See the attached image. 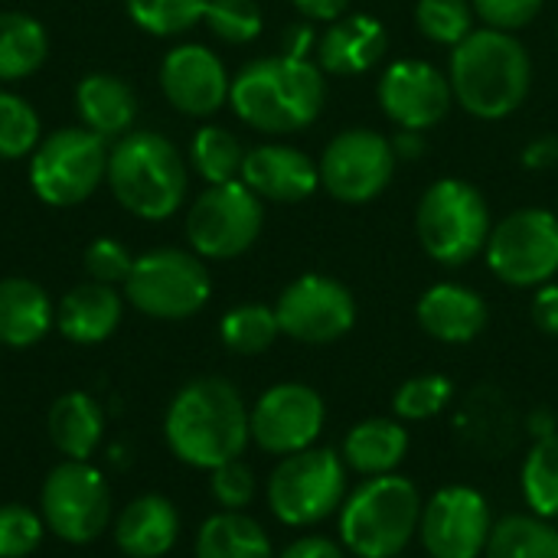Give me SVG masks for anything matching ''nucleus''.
Instances as JSON below:
<instances>
[{
    "label": "nucleus",
    "instance_id": "nucleus-30",
    "mask_svg": "<svg viewBox=\"0 0 558 558\" xmlns=\"http://www.w3.org/2000/svg\"><path fill=\"white\" fill-rule=\"evenodd\" d=\"M484 558H558V530L536 513H513L494 523Z\"/></svg>",
    "mask_w": 558,
    "mask_h": 558
},
{
    "label": "nucleus",
    "instance_id": "nucleus-43",
    "mask_svg": "<svg viewBox=\"0 0 558 558\" xmlns=\"http://www.w3.org/2000/svg\"><path fill=\"white\" fill-rule=\"evenodd\" d=\"M520 163L526 170H556L558 167V134H539L533 137L523 154H520Z\"/></svg>",
    "mask_w": 558,
    "mask_h": 558
},
{
    "label": "nucleus",
    "instance_id": "nucleus-40",
    "mask_svg": "<svg viewBox=\"0 0 558 558\" xmlns=\"http://www.w3.org/2000/svg\"><path fill=\"white\" fill-rule=\"evenodd\" d=\"M209 474H213V481H209L213 500L222 510H245L255 500V474L242 458L226 461V464L213 468Z\"/></svg>",
    "mask_w": 558,
    "mask_h": 558
},
{
    "label": "nucleus",
    "instance_id": "nucleus-50",
    "mask_svg": "<svg viewBox=\"0 0 558 558\" xmlns=\"http://www.w3.org/2000/svg\"><path fill=\"white\" fill-rule=\"evenodd\" d=\"M556 33H558V26H556Z\"/></svg>",
    "mask_w": 558,
    "mask_h": 558
},
{
    "label": "nucleus",
    "instance_id": "nucleus-2",
    "mask_svg": "<svg viewBox=\"0 0 558 558\" xmlns=\"http://www.w3.org/2000/svg\"><path fill=\"white\" fill-rule=\"evenodd\" d=\"M448 82L468 114L504 121L530 98L533 59L513 33L481 26L451 49Z\"/></svg>",
    "mask_w": 558,
    "mask_h": 558
},
{
    "label": "nucleus",
    "instance_id": "nucleus-38",
    "mask_svg": "<svg viewBox=\"0 0 558 558\" xmlns=\"http://www.w3.org/2000/svg\"><path fill=\"white\" fill-rule=\"evenodd\" d=\"M203 20L222 43H232V46H245L258 39L265 26L262 7L255 0H209Z\"/></svg>",
    "mask_w": 558,
    "mask_h": 558
},
{
    "label": "nucleus",
    "instance_id": "nucleus-49",
    "mask_svg": "<svg viewBox=\"0 0 558 558\" xmlns=\"http://www.w3.org/2000/svg\"><path fill=\"white\" fill-rule=\"evenodd\" d=\"M526 432L533 435V441H539V438H549V435H556L558 432V422L556 415L549 412V409H536L530 418H526Z\"/></svg>",
    "mask_w": 558,
    "mask_h": 558
},
{
    "label": "nucleus",
    "instance_id": "nucleus-3",
    "mask_svg": "<svg viewBox=\"0 0 558 558\" xmlns=\"http://www.w3.org/2000/svg\"><path fill=\"white\" fill-rule=\"evenodd\" d=\"M324 69L298 56H271L248 62L229 88L232 111L262 134H294L324 111Z\"/></svg>",
    "mask_w": 558,
    "mask_h": 558
},
{
    "label": "nucleus",
    "instance_id": "nucleus-48",
    "mask_svg": "<svg viewBox=\"0 0 558 558\" xmlns=\"http://www.w3.org/2000/svg\"><path fill=\"white\" fill-rule=\"evenodd\" d=\"M392 150H396L399 160H418V157L425 154V137H422V131H399V134L392 137Z\"/></svg>",
    "mask_w": 558,
    "mask_h": 558
},
{
    "label": "nucleus",
    "instance_id": "nucleus-36",
    "mask_svg": "<svg viewBox=\"0 0 558 558\" xmlns=\"http://www.w3.org/2000/svg\"><path fill=\"white\" fill-rule=\"evenodd\" d=\"M209 0H128L131 20L154 36H177L206 16Z\"/></svg>",
    "mask_w": 558,
    "mask_h": 558
},
{
    "label": "nucleus",
    "instance_id": "nucleus-28",
    "mask_svg": "<svg viewBox=\"0 0 558 558\" xmlns=\"http://www.w3.org/2000/svg\"><path fill=\"white\" fill-rule=\"evenodd\" d=\"M196 558H275V553L262 523L242 510H222L199 526Z\"/></svg>",
    "mask_w": 558,
    "mask_h": 558
},
{
    "label": "nucleus",
    "instance_id": "nucleus-31",
    "mask_svg": "<svg viewBox=\"0 0 558 558\" xmlns=\"http://www.w3.org/2000/svg\"><path fill=\"white\" fill-rule=\"evenodd\" d=\"M520 487L526 507L536 517L558 520V432L533 441L520 471Z\"/></svg>",
    "mask_w": 558,
    "mask_h": 558
},
{
    "label": "nucleus",
    "instance_id": "nucleus-10",
    "mask_svg": "<svg viewBox=\"0 0 558 558\" xmlns=\"http://www.w3.org/2000/svg\"><path fill=\"white\" fill-rule=\"evenodd\" d=\"M105 173V141L88 128H62L49 134L29 160V183L49 206H75L88 199Z\"/></svg>",
    "mask_w": 558,
    "mask_h": 558
},
{
    "label": "nucleus",
    "instance_id": "nucleus-15",
    "mask_svg": "<svg viewBox=\"0 0 558 558\" xmlns=\"http://www.w3.org/2000/svg\"><path fill=\"white\" fill-rule=\"evenodd\" d=\"M494 533L490 504L468 484L441 487L425 507L418 539L432 558H481Z\"/></svg>",
    "mask_w": 558,
    "mask_h": 558
},
{
    "label": "nucleus",
    "instance_id": "nucleus-27",
    "mask_svg": "<svg viewBox=\"0 0 558 558\" xmlns=\"http://www.w3.org/2000/svg\"><path fill=\"white\" fill-rule=\"evenodd\" d=\"M49 438L69 461H88L101 441L105 415L85 392H65L49 409Z\"/></svg>",
    "mask_w": 558,
    "mask_h": 558
},
{
    "label": "nucleus",
    "instance_id": "nucleus-8",
    "mask_svg": "<svg viewBox=\"0 0 558 558\" xmlns=\"http://www.w3.org/2000/svg\"><path fill=\"white\" fill-rule=\"evenodd\" d=\"M487 268L510 288H543L558 275V213L526 206L490 229Z\"/></svg>",
    "mask_w": 558,
    "mask_h": 558
},
{
    "label": "nucleus",
    "instance_id": "nucleus-45",
    "mask_svg": "<svg viewBox=\"0 0 558 558\" xmlns=\"http://www.w3.org/2000/svg\"><path fill=\"white\" fill-rule=\"evenodd\" d=\"M278 558H347V553L327 536H301Z\"/></svg>",
    "mask_w": 558,
    "mask_h": 558
},
{
    "label": "nucleus",
    "instance_id": "nucleus-25",
    "mask_svg": "<svg viewBox=\"0 0 558 558\" xmlns=\"http://www.w3.org/2000/svg\"><path fill=\"white\" fill-rule=\"evenodd\" d=\"M52 304L46 291L29 278L0 281V343L33 347L52 327Z\"/></svg>",
    "mask_w": 558,
    "mask_h": 558
},
{
    "label": "nucleus",
    "instance_id": "nucleus-16",
    "mask_svg": "<svg viewBox=\"0 0 558 558\" xmlns=\"http://www.w3.org/2000/svg\"><path fill=\"white\" fill-rule=\"evenodd\" d=\"M327 425V405L324 396L314 386L304 383H278L248 412L252 441L278 458L298 454L304 448H314Z\"/></svg>",
    "mask_w": 558,
    "mask_h": 558
},
{
    "label": "nucleus",
    "instance_id": "nucleus-33",
    "mask_svg": "<svg viewBox=\"0 0 558 558\" xmlns=\"http://www.w3.org/2000/svg\"><path fill=\"white\" fill-rule=\"evenodd\" d=\"M278 333H281V327H278L275 307H265V304H239L219 324V337H222L226 350H232L239 356L265 353L278 340Z\"/></svg>",
    "mask_w": 558,
    "mask_h": 558
},
{
    "label": "nucleus",
    "instance_id": "nucleus-29",
    "mask_svg": "<svg viewBox=\"0 0 558 558\" xmlns=\"http://www.w3.org/2000/svg\"><path fill=\"white\" fill-rule=\"evenodd\" d=\"M49 52L46 29L26 13H0V78L16 82L33 75Z\"/></svg>",
    "mask_w": 558,
    "mask_h": 558
},
{
    "label": "nucleus",
    "instance_id": "nucleus-41",
    "mask_svg": "<svg viewBox=\"0 0 558 558\" xmlns=\"http://www.w3.org/2000/svg\"><path fill=\"white\" fill-rule=\"evenodd\" d=\"M546 0H471L474 16L500 33H517L523 26H530Z\"/></svg>",
    "mask_w": 558,
    "mask_h": 558
},
{
    "label": "nucleus",
    "instance_id": "nucleus-34",
    "mask_svg": "<svg viewBox=\"0 0 558 558\" xmlns=\"http://www.w3.org/2000/svg\"><path fill=\"white\" fill-rule=\"evenodd\" d=\"M454 399V383L441 373H422L405 379L392 396V412L399 422H428L441 415Z\"/></svg>",
    "mask_w": 558,
    "mask_h": 558
},
{
    "label": "nucleus",
    "instance_id": "nucleus-47",
    "mask_svg": "<svg viewBox=\"0 0 558 558\" xmlns=\"http://www.w3.org/2000/svg\"><path fill=\"white\" fill-rule=\"evenodd\" d=\"M311 46H317V36L311 26H291L288 36H284V56H298V59H307Z\"/></svg>",
    "mask_w": 558,
    "mask_h": 558
},
{
    "label": "nucleus",
    "instance_id": "nucleus-37",
    "mask_svg": "<svg viewBox=\"0 0 558 558\" xmlns=\"http://www.w3.org/2000/svg\"><path fill=\"white\" fill-rule=\"evenodd\" d=\"M39 141V114L20 95L0 92V157H26Z\"/></svg>",
    "mask_w": 558,
    "mask_h": 558
},
{
    "label": "nucleus",
    "instance_id": "nucleus-21",
    "mask_svg": "<svg viewBox=\"0 0 558 558\" xmlns=\"http://www.w3.org/2000/svg\"><path fill=\"white\" fill-rule=\"evenodd\" d=\"M415 320L438 343L461 347V343L477 340L487 330L490 311H487V301L474 288L458 284V281H441L418 298Z\"/></svg>",
    "mask_w": 558,
    "mask_h": 558
},
{
    "label": "nucleus",
    "instance_id": "nucleus-4",
    "mask_svg": "<svg viewBox=\"0 0 558 558\" xmlns=\"http://www.w3.org/2000/svg\"><path fill=\"white\" fill-rule=\"evenodd\" d=\"M422 494L402 474L366 477L340 507V543L356 558H396L418 536Z\"/></svg>",
    "mask_w": 558,
    "mask_h": 558
},
{
    "label": "nucleus",
    "instance_id": "nucleus-1",
    "mask_svg": "<svg viewBox=\"0 0 558 558\" xmlns=\"http://www.w3.org/2000/svg\"><path fill=\"white\" fill-rule=\"evenodd\" d=\"M163 435L170 451L199 471H213L226 461L242 458L252 441L248 409L239 389L219 376H203L186 383L163 418Z\"/></svg>",
    "mask_w": 558,
    "mask_h": 558
},
{
    "label": "nucleus",
    "instance_id": "nucleus-35",
    "mask_svg": "<svg viewBox=\"0 0 558 558\" xmlns=\"http://www.w3.org/2000/svg\"><path fill=\"white\" fill-rule=\"evenodd\" d=\"M474 7L471 0H418L415 3V26L425 39L454 49L464 43L474 26Z\"/></svg>",
    "mask_w": 558,
    "mask_h": 558
},
{
    "label": "nucleus",
    "instance_id": "nucleus-32",
    "mask_svg": "<svg viewBox=\"0 0 558 558\" xmlns=\"http://www.w3.org/2000/svg\"><path fill=\"white\" fill-rule=\"evenodd\" d=\"M190 157H193L196 173L209 186L239 180L242 163H245V150H242L239 137L229 134L226 128H216V124H206V128L196 131V137L190 144Z\"/></svg>",
    "mask_w": 558,
    "mask_h": 558
},
{
    "label": "nucleus",
    "instance_id": "nucleus-24",
    "mask_svg": "<svg viewBox=\"0 0 558 558\" xmlns=\"http://www.w3.org/2000/svg\"><path fill=\"white\" fill-rule=\"evenodd\" d=\"M343 464L363 477L396 474L409 454V432L399 418H366L350 428L343 441Z\"/></svg>",
    "mask_w": 558,
    "mask_h": 558
},
{
    "label": "nucleus",
    "instance_id": "nucleus-23",
    "mask_svg": "<svg viewBox=\"0 0 558 558\" xmlns=\"http://www.w3.org/2000/svg\"><path fill=\"white\" fill-rule=\"evenodd\" d=\"M121 324V298L111 284L88 281L69 291L56 311V327L65 340L92 347L108 340Z\"/></svg>",
    "mask_w": 558,
    "mask_h": 558
},
{
    "label": "nucleus",
    "instance_id": "nucleus-19",
    "mask_svg": "<svg viewBox=\"0 0 558 558\" xmlns=\"http://www.w3.org/2000/svg\"><path fill=\"white\" fill-rule=\"evenodd\" d=\"M258 199L304 203L320 190V163L288 144H262L245 154L239 177Z\"/></svg>",
    "mask_w": 558,
    "mask_h": 558
},
{
    "label": "nucleus",
    "instance_id": "nucleus-9",
    "mask_svg": "<svg viewBox=\"0 0 558 558\" xmlns=\"http://www.w3.org/2000/svg\"><path fill=\"white\" fill-rule=\"evenodd\" d=\"M124 291L141 314L157 320H183L206 307L213 281L199 255L180 248H157L134 258Z\"/></svg>",
    "mask_w": 558,
    "mask_h": 558
},
{
    "label": "nucleus",
    "instance_id": "nucleus-39",
    "mask_svg": "<svg viewBox=\"0 0 558 558\" xmlns=\"http://www.w3.org/2000/svg\"><path fill=\"white\" fill-rule=\"evenodd\" d=\"M43 517H36L29 507H0V558H26L43 543Z\"/></svg>",
    "mask_w": 558,
    "mask_h": 558
},
{
    "label": "nucleus",
    "instance_id": "nucleus-22",
    "mask_svg": "<svg viewBox=\"0 0 558 558\" xmlns=\"http://www.w3.org/2000/svg\"><path fill=\"white\" fill-rule=\"evenodd\" d=\"M180 536V513L160 494H144L131 500L118 523L114 543L128 558H160L177 546Z\"/></svg>",
    "mask_w": 558,
    "mask_h": 558
},
{
    "label": "nucleus",
    "instance_id": "nucleus-14",
    "mask_svg": "<svg viewBox=\"0 0 558 558\" xmlns=\"http://www.w3.org/2000/svg\"><path fill=\"white\" fill-rule=\"evenodd\" d=\"M275 317L284 337L324 347L343 340L356 327V298L330 275H301L281 291Z\"/></svg>",
    "mask_w": 558,
    "mask_h": 558
},
{
    "label": "nucleus",
    "instance_id": "nucleus-12",
    "mask_svg": "<svg viewBox=\"0 0 558 558\" xmlns=\"http://www.w3.org/2000/svg\"><path fill=\"white\" fill-rule=\"evenodd\" d=\"M320 186L350 206L373 203L383 196L396 177V150L392 141L373 128H347L340 131L320 154Z\"/></svg>",
    "mask_w": 558,
    "mask_h": 558
},
{
    "label": "nucleus",
    "instance_id": "nucleus-42",
    "mask_svg": "<svg viewBox=\"0 0 558 558\" xmlns=\"http://www.w3.org/2000/svg\"><path fill=\"white\" fill-rule=\"evenodd\" d=\"M85 268L92 275V281H101V284H121L128 281L131 268H134V258L131 252L114 242V239H95L85 252Z\"/></svg>",
    "mask_w": 558,
    "mask_h": 558
},
{
    "label": "nucleus",
    "instance_id": "nucleus-13",
    "mask_svg": "<svg viewBox=\"0 0 558 558\" xmlns=\"http://www.w3.org/2000/svg\"><path fill=\"white\" fill-rule=\"evenodd\" d=\"M43 523L72 546H85L101 536L111 517V494L88 461H62L49 471L39 494Z\"/></svg>",
    "mask_w": 558,
    "mask_h": 558
},
{
    "label": "nucleus",
    "instance_id": "nucleus-6",
    "mask_svg": "<svg viewBox=\"0 0 558 558\" xmlns=\"http://www.w3.org/2000/svg\"><path fill=\"white\" fill-rule=\"evenodd\" d=\"M490 209L484 193L461 180L441 177L435 180L415 209V235L425 255L445 268H464L477 255H484L490 239Z\"/></svg>",
    "mask_w": 558,
    "mask_h": 558
},
{
    "label": "nucleus",
    "instance_id": "nucleus-51",
    "mask_svg": "<svg viewBox=\"0 0 558 558\" xmlns=\"http://www.w3.org/2000/svg\"><path fill=\"white\" fill-rule=\"evenodd\" d=\"M396 558H399V556H396Z\"/></svg>",
    "mask_w": 558,
    "mask_h": 558
},
{
    "label": "nucleus",
    "instance_id": "nucleus-11",
    "mask_svg": "<svg viewBox=\"0 0 558 558\" xmlns=\"http://www.w3.org/2000/svg\"><path fill=\"white\" fill-rule=\"evenodd\" d=\"M265 226L262 199L242 183H216L209 186L186 216V239L199 258H235L255 245Z\"/></svg>",
    "mask_w": 558,
    "mask_h": 558
},
{
    "label": "nucleus",
    "instance_id": "nucleus-20",
    "mask_svg": "<svg viewBox=\"0 0 558 558\" xmlns=\"http://www.w3.org/2000/svg\"><path fill=\"white\" fill-rule=\"evenodd\" d=\"M389 49V33L383 20L369 13H347L327 23L324 36H317V65L327 75H363L383 62Z\"/></svg>",
    "mask_w": 558,
    "mask_h": 558
},
{
    "label": "nucleus",
    "instance_id": "nucleus-44",
    "mask_svg": "<svg viewBox=\"0 0 558 558\" xmlns=\"http://www.w3.org/2000/svg\"><path fill=\"white\" fill-rule=\"evenodd\" d=\"M533 320L543 333L558 337V284L549 281L543 288H536L533 294Z\"/></svg>",
    "mask_w": 558,
    "mask_h": 558
},
{
    "label": "nucleus",
    "instance_id": "nucleus-18",
    "mask_svg": "<svg viewBox=\"0 0 558 558\" xmlns=\"http://www.w3.org/2000/svg\"><path fill=\"white\" fill-rule=\"evenodd\" d=\"M160 88L177 111L190 118H206L229 101L232 78L216 52L186 43L167 52L160 65Z\"/></svg>",
    "mask_w": 558,
    "mask_h": 558
},
{
    "label": "nucleus",
    "instance_id": "nucleus-5",
    "mask_svg": "<svg viewBox=\"0 0 558 558\" xmlns=\"http://www.w3.org/2000/svg\"><path fill=\"white\" fill-rule=\"evenodd\" d=\"M108 183L118 203L150 222L170 219L186 196V163L180 150L154 131H134L108 154Z\"/></svg>",
    "mask_w": 558,
    "mask_h": 558
},
{
    "label": "nucleus",
    "instance_id": "nucleus-17",
    "mask_svg": "<svg viewBox=\"0 0 558 558\" xmlns=\"http://www.w3.org/2000/svg\"><path fill=\"white\" fill-rule=\"evenodd\" d=\"M379 105L399 131H428L454 105L451 82L441 69L422 59H399L379 78Z\"/></svg>",
    "mask_w": 558,
    "mask_h": 558
},
{
    "label": "nucleus",
    "instance_id": "nucleus-46",
    "mask_svg": "<svg viewBox=\"0 0 558 558\" xmlns=\"http://www.w3.org/2000/svg\"><path fill=\"white\" fill-rule=\"evenodd\" d=\"M291 3L298 7V13H304L314 23H333L350 13L353 0H291Z\"/></svg>",
    "mask_w": 558,
    "mask_h": 558
},
{
    "label": "nucleus",
    "instance_id": "nucleus-26",
    "mask_svg": "<svg viewBox=\"0 0 558 558\" xmlns=\"http://www.w3.org/2000/svg\"><path fill=\"white\" fill-rule=\"evenodd\" d=\"M75 105H78L85 128L92 134H98L101 141L121 137L137 114L134 92L118 75H108V72L85 75L75 88Z\"/></svg>",
    "mask_w": 558,
    "mask_h": 558
},
{
    "label": "nucleus",
    "instance_id": "nucleus-7",
    "mask_svg": "<svg viewBox=\"0 0 558 558\" xmlns=\"http://www.w3.org/2000/svg\"><path fill=\"white\" fill-rule=\"evenodd\" d=\"M347 464L333 448H304L278 461L268 477V507L284 526H317L347 500Z\"/></svg>",
    "mask_w": 558,
    "mask_h": 558
}]
</instances>
